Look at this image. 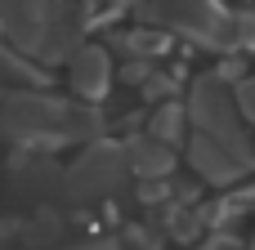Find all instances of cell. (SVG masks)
<instances>
[{
  "label": "cell",
  "instance_id": "cell-1",
  "mask_svg": "<svg viewBox=\"0 0 255 250\" xmlns=\"http://www.w3.org/2000/svg\"><path fill=\"white\" fill-rule=\"evenodd\" d=\"M72 72H76V89L81 94L99 98L108 89V58H103V49H81L76 63H72Z\"/></svg>",
  "mask_w": 255,
  "mask_h": 250
},
{
  "label": "cell",
  "instance_id": "cell-2",
  "mask_svg": "<svg viewBox=\"0 0 255 250\" xmlns=\"http://www.w3.org/2000/svg\"><path fill=\"white\" fill-rule=\"evenodd\" d=\"M193 107H197V112H206V107H211V112H224V98H220V89H215V85H202ZM202 125L211 130V139H215V143H229V125H224L220 116H202Z\"/></svg>",
  "mask_w": 255,
  "mask_h": 250
},
{
  "label": "cell",
  "instance_id": "cell-3",
  "mask_svg": "<svg viewBox=\"0 0 255 250\" xmlns=\"http://www.w3.org/2000/svg\"><path fill=\"white\" fill-rule=\"evenodd\" d=\"M238 107H242V112L255 121V81H247V85L238 89Z\"/></svg>",
  "mask_w": 255,
  "mask_h": 250
}]
</instances>
